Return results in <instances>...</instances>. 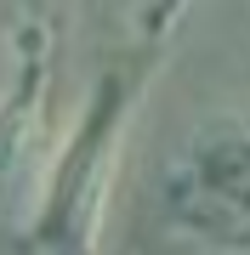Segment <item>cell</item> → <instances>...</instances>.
Returning <instances> with one entry per match:
<instances>
[{
    "label": "cell",
    "mask_w": 250,
    "mask_h": 255,
    "mask_svg": "<svg viewBox=\"0 0 250 255\" xmlns=\"http://www.w3.org/2000/svg\"><path fill=\"white\" fill-rule=\"evenodd\" d=\"M120 130H125V91L102 85L85 125L74 130V142L63 147V159L51 164L46 187H40L34 244L46 255H97V227H102V204H108Z\"/></svg>",
    "instance_id": "obj_2"
},
{
    "label": "cell",
    "mask_w": 250,
    "mask_h": 255,
    "mask_svg": "<svg viewBox=\"0 0 250 255\" xmlns=\"http://www.w3.org/2000/svg\"><path fill=\"white\" fill-rule=\"evenodd\" d=\"M165 210L188 238L250 255V114H216L165 170Z\"/></svg>",
    "instance_id": "obj_1"
},
{
    "label": "cell",
    "mask_w": 250,
    "mask_h": 255,
    "mask_svg": "<svg viewBox=\"0 0 250 255\" xmlns=\"http://www.w3.org/2000/svg\"><path fill=\"white\" fill-rule=\"evenodd\" d=\"M51 164V125H46V40L40 28L23 40V68L0 91V193H40Z\"/></svg>",
    "instance_id": "obj_3"
}]
</instances>
